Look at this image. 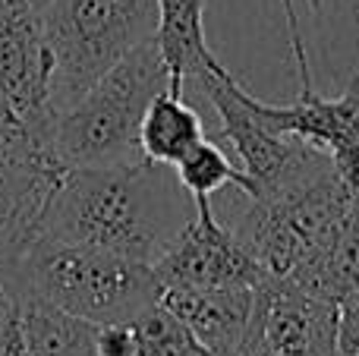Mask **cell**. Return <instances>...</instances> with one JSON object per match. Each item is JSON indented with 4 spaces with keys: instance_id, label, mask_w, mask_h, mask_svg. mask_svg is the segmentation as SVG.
Returning a JSON list of instances; mask_svg holds the SVG:
<instances>
[{
    "instance_id": "6da1fadb",
    "label": "cell",
    "mask_w": 359,
    "mask_h": 356,
    "mask_svg": "<svg viewBox=\"0 0 359 356\" xmlns=\"http://www.w3.org/2000/svg\"><path fill=\"white\" fill-rule=\"evenodd\" d=\"M170 170L142 155L69 167L44 205L38 233L155 265L196 214Z\"/></svg>"
},
{
    "instance_id": "7a4b0ae2",
    "label": "cell",
    "mask_w": 359,
    "mask_h": 356,
    "mask_svg": "<svg viewBox=\"0 0 359 356\" xmlns=\"http://www.w3.org/2000/svg\"><path fill=\"white\" fill-rule=\"evenodd\" d=\"M19 296H41L92 325L130 322L155 306V268L95 246L35 233L13 268Z\"/></svg>"
},
{
    "instance_id": "3957f363",
    "label": "cell",
    "mask_w": 359,
    "mask_h": 356,
    "mask_svg": "<svg viewBox=\"0 0 359 356\" xmlns=\"http://www.w3.org/2000/svg\"><path fill=\"white\" fill-rule=\"evenodd\" d=\"M170 88V73L155 41L126 54L92 88L57 114L54 151L63 167L111 164L142 155L139 126L158 95Z\"/></svg>"
},
{
    "instance_id": "277c9868",
    "label": "cell",
    "mask_w": 359,
    "mask_h": 356,
    "mask_svg": "<svg viewBox=\"0 0 359 356\" xmlns=\"http://www.w3.org/2000/svg\"><path fill=\"white\" fill-rule=\"evenodd\" d=\"M41 13L54 50L57 114L158 32L155 0H48Z\"/></svg>"
},
{
    "instance_id": "5b68a950",
    "label": "cell",
    "mask_w": 359,
    "mask_h": 356,
    "mask_svg": "<svg viewBox=\"0 0 359 356\" xmlns=\"http://www.w3.org/2000/svg\"><path fill=\"white\" fill-rule=\"evenodd\" d=\"M198 88L211 101L217 120H221L224 139L233 145L236 158L243 161V174L252 183L249 199L280 193L284 186L297 183L299 177L312 174L318 164L328 161L322 149L293 136L274 132L249 104V92L230 76L217 57H211L208 67L196 76Z\"/></svg>"
},
{
    "instance_id": "8992f818",
    "label": "cell",
    "mask_w": 359,
    "mask_h": 356,
    "mask_svg": "<svg viewBox=\"0 0 359 356\" xmlns=\"http://www.w3.org/2000/svg\"><path fill=\"white\" fill-rule=\"evenodd\" d=\"M0 95L38 139L54 145V50L32 0H0Z\"/></svg>"
},
{
    "instance_id": "52a82bcc",
    "label": "cell",
    "mask_w": 359,
    "mask_h": 356,
    "mask_svg": "<svg viewBox=\"0 0 359 356\" xmlns=\"http://www.w3.org/2000/svg\"><path fill=\"white\" fill-rule=\"evenodd\" d=\"M158 287H262L265 271L233 227L215 218L208 199L196 202L192 221L155 265Z\"/></svg>"
},
{
    "instance_id": "ba28073f",
    "label": "cell",
    "mask_w": 359,
    "mask_h": 356,
    "mask_svg": "<svg viewBox=\"0 0 359 356\" xmlns=\"http://www.w3.org/2000/svg\"><path fill=\"white\" fill-rule=\"evenodd\" d=\"M252 111L280 136H293L322 149L334 161L350 189L359 186V67L344 95L322 98L318 92H299L297 104H265L249 95Z\"/></svg>"
},
{
    "instance_id": "9c48e42d",
    "label": "cell",
    "mask_w": 359,
    "mask_h": 356,
    "mask_svg": "<svg viewBox=\"0 0 359 356\" xmlns=\"http://www.w3.org/2000/svg\"><path fill=\"white\" fill-rule=\"evenodd\" d=\"M67 167L54 151L0 149V271L13 278L19 256L41 227V214Z\"/></svg>"
},
{
    "instance_id": "30bf717a",
    "label": "cell",
    "mask_w": 359,
    "mask_h": 356,
    "mask_svg": "<svg viewBox=\"0 0 359 356\" xmlns=\"http://www.w3.org/2000/svg\"><path fill=\"white\" fill-rule=\"evenodd\" d=\"M259 309L271 356H337V303L265 281Z\"/></svg>"
},
{
    "instance_id": "8fae6325",
    "label": "cell",
    "mask_w": 359,
    "mask_h": 356,
    "mask_svg": "<svg viewBox=\"0 0 359 356\" xmlns=\"http://www.w3.org/2000/svg\"><path fill=\"white\" fill-rule=\"evenodd\" d=\"M189 334L215 356H230L246 338L259 287H164L158 296Z\"/></svg>"
},
{
    "instance_id": "7c38bea8",
    "label": "cell",
    "mask_w": 359,
    "mask_h": 356,
    "mask_svg": "<svg viewBox=\"0 0 359 356\" xmlns=\"http://www.w3.org/2000/svg\"><path fill=\"white\" fill-rule=\"evenodd\" d=\"M155 44L170 73V92L183 95L186 79H196L215 57L205 41V4L208 0H155Z\"/></svg>"
},
{
    "instance_id": "4fadbf2b",
    "label": "cell",
    "mask_w": 359,
    "mask_h": 356,
    "mask_svg": "<svg viewBox=\"0 0 359 356\" xmlns=\"http://www.w3.org/2000/svg\"><path fill=\"white\" fill-rule=\"evenodd\" d=\"M19 325L32 356H95L98 325L41 296H19Z\"/></svg>"
},
{
    "instance_id": "5bb4252c",
    "label": "cell",
    "mask_w": 359,
    "mask_h": 356,
    "mask_svg": "<svg viewBox=\"0 0 359 356\" xmlns=\"http://www.w3.org/2000/svg\"><path fill=\"white\" fill-rule=\"evenodd\" d=\"M205 139L202 117L183 101V95H174L164 88L149 104L139 126V151L142 158L164 167H174L180 158Z\"/></svg>"
},
{
    "instance_id": "9a60e30c",
    "label": "cell",
    "mask_w": 359,
    "mask_h": 356,
    "mask_svg": "<svg viewBox=\"0 0 359 356\" xmlns=\"http://www.w3.org/2000/svg\"><path fill=\"white\" fill-rule=\"evenodd\" d=\"M174 174L180 180V186L192 196V202L198 199H211V193L224 186H236L240 193H252V183L243 174V167H233L230 158L217 149L215 142L202 139L198 145H192L183 158L174 164Z\"/></svg>"
},
{
    "instance_id": "2e32d148",
    "label": "cell",
    "mask_w": 359,
    "mask_h": 356,
    "mask_svg": "<svg viewBox=\"0 0 359 356\" xmlns=\"http://www.w3.org/2000/svg\"><path fill=\"white\" fill-rule=\"evenodd\" d=\"M133 322L136 334V353L133 356H198L205 347L189 334V328L161 303L139 313Z\"/></svg>"
},
{
    "instance_id": "e0dca14e",
    "label": "cell",
    "mask_w": 359,
    "mask_h": 356,
    "mask_svg": "<svg viewBox=\"0 0 359 356\" xmlns=\"http://www.w3.org/2000/svg\"><path fill=\"white\" fill-rule=\"evenodd\" d=\"M359 287V186L350 199L347 218L341 224V233H337V243L331 249L328 262H325L322 281H318L316 294L322 300L341 303L350 290Z\"/></svg>"
},
{
    "instance_id": "ac0fdd59",
    "label": "cell",
    "mask_w": 359,
    "mask_h": 356,
    "mask_svg": "<svg viewBox=\"0 0 359 356\" xmlns=\"http://www.w3.org/2000/svg\"><path fill=\"white\" fill-rule=\"evenodd\" d=\"M309 6L316 13H322L325 0H309ZM280 10H284V22H287V41H290V54H293V63H297L299 92H316V85H312V67H309V57H306L303 29H299V16H297V10H293V0H280Z\"/></svg>"
},
{
    "instance_id": "d6986e66",
    "label": "cell",
    "mask_w": 359,
    "mask_h": 356,
    "mask_svg": "<svg viewBox=\"0 0 359 356\" xmlns=\"http://www.w3.org/2000/svg\"><path fill=\"white\" fill-rule=\"evenodd\" d=\"M337 356H359V287L337 303Z\"/></svg>"
},
{
    "instance_id": "ffe728a7",
    "label": "cell",
    "mask_w": 359,
    "mask_h": 356,
    "mask_svg": "<svg viewBox=\"0 0 359 356\" xmlns=\"http://www.w3.org/2000/svg\"><path fill=\"white\" fill-rule=\"evenodd\" d=\"M230 356H271V350H268V341H265V328H262L259 303H255V315H252V325H249L246 338L240 341V347H236Z\"/></svg>"
},
{
    "instance_id": "44dd1931",
    "label": "cell",
    "mask_w": 359,
    "mask_h": 356,
    "mask_svg": "<svg viewBox=\"0 0 359 356\" xmlns=\"http://www.w3.org/2000/svg\"><path fill=\"white\" fill-rule=\"evenodd\" d=\"M0 356H32L22 338V325H19V309L0 325Z\"/></svg>"
},
{
    "instance_id": "7402d4cb",
    "label": "cell",
    "mask_w": 359,
    "mask_h": 356,
    "mask_svg": "<svg viewBox=\"0 0 359 356\" xmlns=\"http://www.w3.org/2000/svg\"><path fill=\"white\" fill-rule=\"evenodd\" d=\"M325 4H344V13H347L350 25H353V32L359 35V0H325Z\"/></svg>"
},
{
    "instance_id": "603a6c76",
    "label": "cell",
    "mask_w": 359,
    "mask_h": 356,
    "mask_svg": "<svg viewBox=\"0 0 359 356\" xmlns=\"http://www.w3.org/2000/svg\"><path fill=\"white\" fill-rule=\"evenodd\" d=\"M32 4H35V6H41V10H44V6H48V0H32Z\"/></svg>"
}]
</instances>
